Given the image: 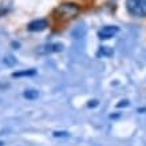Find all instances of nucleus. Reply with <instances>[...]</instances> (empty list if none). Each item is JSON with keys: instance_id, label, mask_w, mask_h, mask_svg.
Wrapping results in <instances>:
<instances>
[{"instance_id": "1", "label": "nucleus", "mask_w": 146, "mask_h": 146, "mask_svg": "<svg viewBox=\"0 0 146 146\" xmlns=\"http://www.w3.org/2000/svg\"><path fill=\"white\" fill-rule=\"evenodd\" d=\"M126 9L131 16L145 18L146 16V0H126Z\"/></svg>"}, {"instance_id": "2", "label": "nucleus", "mask_w": 146, "mask_h": 146, "mask_svg": "<svg viewBox=\"0 0 146 146\" xmlns=\"http://www.w3.org/2000/svg\"><path fill=\"white\" fill-rule=\"evenodd\" d=\"M56 12L59 13V16L62 19H72L78 15L79 7L76 4H74V3H66V4L59 5V8L56 9Z\"/></svg>"}, {"instance_id": "3", "label": "nucleus", "mask_w": 146, "mask_h": 146, "mask_svg": "<svg viewBox=\"0 0 146 146\" xmlns=\"http://www.w3.org/2000/svg\"><path fill=\"white\" fill-rule=\"evenodd\" d=\"M118 32V27L117 26H106V27H102V30L98 31V38L101 40H107L113 38Z\"/></svg>"}, {"instance_id": "4", "label": "nucleus", "mask_w": 146, "mask_h": 146, "mask_svg": "<svg viewBox=\"0 0 146 146\" xmlns=\"http://www.w3.org/2000/svg\"><path fill=\"white\" fill-rule=\"evenodd\" d=\"M63 50V44L60 43H50V44H44L39 47L38 54L39 55H47V54H52V52H59Z\"/></svg>"}, {"instance_id": "5", "label": "nucleus", "mask_w": 146, "mask_h": 146, "mask_svg": "<svg viewBox=\"0 0 146 146\" xmlns=\"http://www.w3.org/2000/svg\"><path fill=\"white\" fill-rule=\"evenodd\" d=\"M47 26H48V23H47L46 19H38V20H34V22L30 23L27 28H28V31L31 32H40L43 30H46Z\"/></svg>"}, {"instance_id": "6", "label": "nucleus", "mask_w": 146, "mask_h": 146, "mask_svg": "<svg viewBox=\"0 0 146 146\" xmlns=\"http://www.w3.org/2000/svg\"><path fill=\"white\" fill-rule=\"evenodd\" d=\"M36 71L35 70H24V71H18V72H13L12 76L13 78H20V76H32L35 75Z\"/></svg>"}, {"instance_id": "7", "label": "nucleus", "mask_w": 146, "mask_h": 146, "mask_svg": "<svg viewBox=\"0 0 146 146\" xmlns=\"http://www.w3.org/2000/svg\"><path fill=\"white\" fill-rule=\"evenodd\" d=\"M23 97L26 98V99L34 101V99H36V98L39 97V93H38V90H26L23 93Z\"/></svg>"}, {"instance_id": "8", "label": "nucleus", "mask_w": 146, "mask_h": 146, "mask_svg": "<svg viewBox=\"0 0 146 146\" xmlns=\"http://www.w3.org/2000/svg\"><path fill=\"white\" fill-rule=\"evenodd\" d=\"M114 54V51L111 48H109V47H101V50L98 51V56H111Z\"/></svg>"}, {"instance_id": "9", "label": "nucleus", "mask_w": 146, "mask_h": 146, "mask_svg": "<svg viewBox=\"0 0 146 146\" xmlns=\"http://www.w3.org/2000/svg\"><path fill=\"white\" fill-rule=\"evenodd\" d=\"M70 133L67 131H54V137H68Z\"/></svg>"}, {"instance_id": "10", "label": "nucleus", "mask_w": 146, "mask_h": 146, "mask_svg": "<svg viewBox=\"0 0 146 146\" xmlns=\"http://www.w3.org/2000/svg\"><path fill=\"white\" fill-rule=\"evenodd\" d=\"M129 105V101H126V99H123V101H121L118 105H117V107H125Z\"/></svg>"}, {"instance_id": "11", "label": "nucleus", "mask_w": 146, "mask_h": 146, "mask_svg": "<svg viewBox=\"0 0 146 146\" xmlns=\"http://www.w3.org/2000/svg\"><path fill=\"white\" fill-rule=\"evenodd\" d=\"M87 106H89V107H95V106H98V101H90L89 103H87Z\"/></svg>"}]
</instances>
